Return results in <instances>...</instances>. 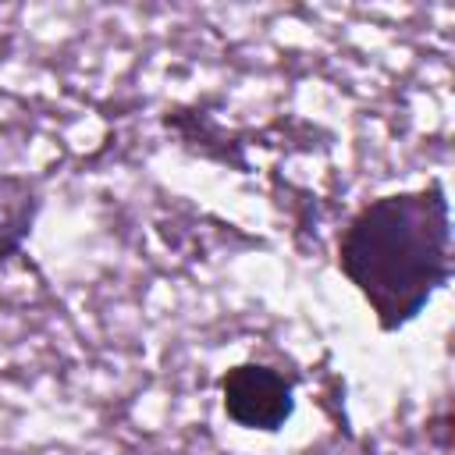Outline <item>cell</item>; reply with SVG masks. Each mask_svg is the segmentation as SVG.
<instances>
[{
    "label": "cell",
    "mask_w": 455,
    "mask_h": 455,
    "mask_svg": "<svg viewBox=\"0 0 455 455\" xmlns=\"http://www.w3.org/2000/svg\"><path fill=\"white\" fill-rule=\"evenodd\" d=\"M39 188L21 174H0V259L21 252L39 213Z\"/></svg>",
    "instance_id": "cell-3"
},
{
    "label": "cell",
    "mask_w": 455,
    "mask_h": 455,
    "mask_svg": "<svg viewBox=\"0 0 455 455\" xmlns=\"http://www.w3.org/2000/svg\"><path fill=\"white\" fill-rule=\"evenodd\" d=\"M338 270L380 331H402L451 277V210L437 181L363 203L338 231Z\"/></svg>",
    "instance_id": "cell-1"
},
{
    "label": "cell",
    "mask_w": 455,
    "mask_h": 455,
    "mask_svg": "<svg viewBox=\"0 0 455 455\" xmlns=\"http://www.w3.org/2000/svg\"><path fill=\"white\" fill-rule=\"evenodd\" d=\"M220 405L231 423L274 434L295 412V384L267 363H238L220 377Z\"/></svg>",
    "instance_id": "cell-2"
}]
</instances>
